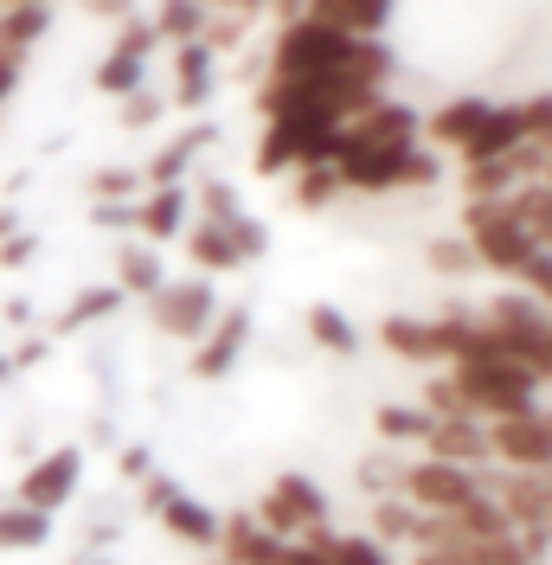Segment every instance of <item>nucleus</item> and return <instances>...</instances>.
<instances>
[{"label": "nucleus", "instance_id": "obj_1", "mask_svg": "<svg viewBox=\"0 0 552 565\" xmlns=\"http://www.w3.org/2000/svg\"><path fill=\"white\" fill-rule=\"evenodd\" d=\"M424 405L437 418H514V412H533L540 405V373L520 366L508 353H488V360H463V366H444L431 386H424Z\"/></svg>", "mask_w": 552, "mask_h": 565}, {"label": "nucleus", "instance_id": "obj_2", "mask_svg": "<svg viewBox=\"0 0 552 565\" xmlns=\"http://www.w3.org/2000/svg\"><path fill=\"white\" fill-rule=\"evenodd\" d=\"M270 71H283V77H367V84H380V77H392V52L380 39L341 33V26H321L309 13H296V20H283V33L270 45Z\"/></svg>", "mask_w": 552, "mask_h": 565}, {"label": "nucleus", "instance_id": "obj_3", "mask_svg": "<svg viewBox=\"0 0 552 565\" xmlns=\"http://www.w3.org/2000/svg\"><path fill=\"white\" fill-rule=\"evenodd\" d=\"M341 174V193H405V186H437L444 180V161L437 148H417L412 141H385V148H360V154H341L335 161Z\"/></svg>", "mask_w": 552, "mask_h": 565}, {"label": "nucleus", "instance_id": "obj_4", "mask_svg": "<svg viewBox=\"0 0 552 565\" xmlns=\"http://www.w3.org/2000/svg\"><path fill=\"white\" fill-rule=\"evenodd\" d=\"M463 238L476 245L482 270H501V277H520V270L546 250L514 218V206H508V200H469V212H463Z\"/></svg>", "mask_w": 552, "mask_h": 565}, {"label": "nucleus", "instance_id": "obj_5", "mask_svg": "<svg viewBox=\"0 0 552 565\" xmlns=\"http://www.w3.org/2000/svg\"><path fill=\"white\" fill-rule=\"evenodd\" d=\"M335 141H341V122H328V116H309V109H289V116H270V122H264V141H257V168H264V174L321 168V161H335Z\"/></svg>", "mask_w": 552, "mask_h": 565}, {"label": "nucleus", "instance_id": "obj_6", "mask_svg": "<svg viewBox=\"0 0 552 565\" xmlns=\"http://www.w3.org/2000/svg\"><path fill=\"white\" fill-rule=\"evenodd\" d=\"M141 508L161 521V533H168V540L193 546V553H219L225 514H212L193 489H180V482H168V476H148V482H141Z\"/></svg>", "mask_w": 552, "mask_h": 565}, {"label": "nucleus", "instance_id": "obj_7", "mask_svg": "<svg viewBox=\"0 0 552 565\" xmlns=\"http://www.w3.org/2000/svg\"><path fill=\"white\" fill-rule=\"evenodd\" d=\"M257 521L270 533H283L289 546H302L321 527H335L328 521V494H321L315 476H276L270 489H264V501H257Z\"/></svg>", "mask_w": 552, "mask_h": 565}, {"label": "nucleus", "instance_id": "obj_8", "mask_svg": "<svg viewBox=\"0 0 552 565\" xmlns=\"http://www.w3.org/2000/svg\"><path fill=\"white\" fill-rule=\"evenodd\" d=\"M488 469H527V476H552V412H514V418L488 424Z\"/></svg>", "mask_w": 552, "mask_h": 565}, {"label": "nucleus", "instance_id": "obj_9", "mask_svg": "<svg viewBox=\"0 0 552 565\" xmlns=\"http://www.w3.org/2000/svg\"><path fill=\"white\" fill-rule=\"evenodd\" d=\"M148 321H155V334H168V341H200L212 321H219V296H212L206 277H180V282H161L155 296H148Z\"/></svg>", "mask_w": 552, "mask_h": 565}, {"label": "nucleus", "instance_id": "obj_10", "mask_svg": "<svg viewBox=\"0 0 552 565\" xmlns=\"http://www.w3.org/2000/svg\"><path fill=\"white\" fill-rule=\"evenodd\" d=\"M77 489H84V450H77V444H52L45 457H33L26 469H20L13 501H26V508H39V514H59V508L77 501Z\"/></svg>", "mask_w": 552, "mask_h": 565}, {"label": "nucleus", "instance_id": "obj_11", "mask_svg": "<svg viewBox=\"0 0 552 565\" xmlns=\"http://www.w3.org/2000/svg\"><path fill=\"white\" fill-rule=\"evenodd\" d=\"M244 348H251V316H244V309H219V321L193 341L187 373H193V380H206V386H219V380H232V373H238Z\"/></svg>", "mask_w": 552, "mask_h": 565}, {"label": "nucleus", "instance_id": "obj_12", "mask_svg": "<svg viewBox=\"0 0 552 565\" xmlns=\"http://www.w3.org/2000/svg\"><path fill=\"white\" fill-rule=\"evenodd\" d=\"M412 136H417V116L405 104H373V109H360L353 122H341L335 161L341 154H360V148H385V141H412Z\"/></svg>", "mask_w": 552, "mask_h": 565}, {"label": "nucleus", "instance_id": "obj_13", "mask_svg": "<svg viewBox=\"0 0 552 565\" xmlns=\"http://www.w3.org/2000/svg\"><path fill=\"white\" fill-rule=\"evenodd\" d=\"M219 559L225 565H283L289 559V540L270 533L257 514H232L225 533H219Z\"/></svg>", "mask_w": 552, "mask_h": 565}, {"label": "nucleus", "instance_id": "obj_14", "mask_svg": "<svg viewBox=\"0 0 552 565\" xmlns=\"http://www.w3.org/2000/svg\"><path fill=\"white\" fill-rule=\"evenodd\" d=\"M520 141H527V116H520V104H488L482 129L463 141L456 154H463V168H476V161H508Z\"/></svg>", "mask_w": 552, "mask_h": 565}, {"label": "nucleus", "instance_id": "obj_15", "mask_svg": "<svg viewBox=\"0 0 552 565\" xmlns=\"http://www.w3.org/2000/svg\"><path fill=\"white\" fill-rule=\"evenodd\" d=\"M417 457L463 462V469H488V424H476V418H437Z\"/></svg>", "mask_w": 552, "mask_h": 565}, {"label": "nucleus", "instance_id": "obj_16", "mask_svg": "<svg viewBox=\"0 0 552 565\" xmlns=\"http://www.w3.org/2000/svg\"><path fill=\"white\" fill-rule=\"evenodd\" d=\"M180 238H187V257H193L200 277H225V270L244 264V250H238V238H232L225 218H200V225H187Z\"/></svg>", "mask_w": 552, "mask_h": 565}, {"label": "nucleus", "instance_id": "obj_17", "mask_svg": "<svg viewBox=\"0 0 552 565\" xmlns=\"http://www.w3.org/2000/svg\"><path fill=\"white\" fill-rule=\"evenodd\" d=\"M380 348L399 353V360H417V366H444V334H437V321L385 316L380 321Z\"/></svg>", "mask_w": 552, "mask_h": 565}, {"label": "nucleus", "instance_id": "obj_18", "mask_svg": "<svg viewBox=\"0 0 552 565\" xmlns=\"http://www.w3.org/2000/svg\"><path fill=\"white\" fill-rule=\"evenodd\" d=\"M187 212H193L187 186H148V200L136 206V232L148 238V245H161V238H180V232H187Z\"/></svg>", "mask_w": 552, "mask_h": 565}, {"label": "nucleus", "instance_id": "obj_19", "mask_svg": "<svg viewBox=\"0 0 552 565\" xmlns=\"http://www.w3.org/2000/svg\"><path fill=\"white\" fill-rule=\"evenodd\" d=\"M302 13H309V20H321V26H341V33L380 39L385 20H392V0H309Z\"/></svg>", "mask_w": 552, "mask_h": 565}, {"label": "nucleus", "instance_id": "obj_20", "mask_svg": "<svg viewBox=\"0 0 552 565\" xmlns=\"http://www.w3.org/2000/svg\"><path fill=\"white\" fill-rule=\"evenodd\" d=\"M482 116H488L482 97H456V104L431 109V122H417V136L431 141V148H463V141L482 129Z\"/></svg>", "mask_w": 552, "mask_h": 565}, {"label": "nucleus", "instance_id": "obj_21", "mask_svg": "<svg viewBox=\"0 0 552 565\" xmlns=\"http://www.w3.org/2000/svg\"><path fill=\"white\" fill-rule=\"evenodd\" d=\"M302 546H315L328 565H392V546H385L380 533H335V527H321L315 540H302Z\"/></svg>", "mask_w": 552, "mask_h": 565}, {"label": "nucleus", "instance_id": "obj_22", "mask_svg": "<svg viewBox=\"0 0 552 565\" xmlns=\"http://www.w3.org/2000/svg\"><path fill=\"white\" fill-rule=\"evenodd\" d=\"M45 540H52V514L26 501H0V553H39Z\"/></svg>", "mask_w": 552, "mask_h": 565}, {"label": "nucleus", "instance_id": "obj_23", "mask_svg": "<svg viewBox=\"0 0 552 565\" xmlns=\"http://www.w3.org/2000/svg\"><path fill=\"white\" fill-rule=\"evenodd\" d=\"M161 282H168V270H161L155 245H123L116 250V289H123V296H141V302H148Z\"/></svg>", "mask_w": 552, "mask_h": 565}, {"label": "nucleus", "instance_id": "obj_24", "mask_svg": "<svg viewBox=\"0 0 552 565\" xmlns=\"http://www.w3.org/2000/svg\"><path fill=\"white\" fill-rule=\"evenodd\" d=\"M45 26H52V13H45V0H13L7 13H0V52H26V45H39L45 39Z\"/></svg>", "mask_w": 552, "mask_h": 565}, {"label": "nucleus", "instance_id": "obj_25", "mask_svg": "<svg viewBox=\"0 0 552 565\" xmlns=\"http://www.w3.org/2000/svg\"><path fill=\"white\" fill-rule=\"evenodd\" d=\"M200 148H212V129H187L180 141H168V148H161V154L148 161V174H141V180H148V186H180Z\"/></svg>", "mask_w": 552, "mask_h": 565}, {"label": "nucleus", "instance_id": "obj_26", "mask_svg": "<svg viewBox=\"0 0 552 565\" xmlns=\"http://www.w3.org/2000/svg\"><path fill=\"white\" fill-rule=\"evenodd\" d=\"M431 424H437V412H431V405H380V418H373V430H380V437L392 444V450H399V444H412V450H424Z\"/></svg>", "mask_w": 552, "mask_h": 565}, {"label": "nucleus", "instance_id": "obj_27", "mask_svg": "<svg viewBox=\"0 0 552 565\" xmlns=\"http://www.w3.org/2000/svg\"><path fill=\"white\" fill-rule=\"evenodd\" d=\"M173 77H180V84H173V104L193 109V104H206V97H212V52L200 45V39H193V45H180Z\"/></svg>", "mask_w": 552, "mask_h": 565}, {"label": "nucleus", "instance_id": "obj_28", "mask_svg": "<svg viewBox=\"0 0 552 565\" xmlns=\"http://www.w3.org/2000/svg\"><path fill=\"white\" fill-rule=\"evenodd\" d=\"M302 328H309V341L321 353H360V328H353L335 302H315L309 316H302Z\"/></svg>", "mask_w": 552, "mask_h": 565}, {"label": "nucleus", "instance_id": "obj_29", "mask_svg": "<svg viewBox=\"0 0 552 565\" xmlns=\"http://www.w3.org/2000/svg\"><path fill=\"white\" fill-rule=\"evenodd\" d=\"M341 200V174H335V161H321V168H296L289 180V206L296 212H321Z\"/></svg>", "mask_w": 552, "mask_h": 565}, {"label": "nucleus", "instance_id": "obj_30", "mask_svg": "<svg viewBox=\"0 0 552 565\" xmlns=\"http://www.w3.org/2000/svg\"><path fill=\"white\" fill-rule=\"evenodd\" d=\"M155 33L173 39V45H193V39L206 33V0H161Z\"/></svg>", "mask_w": 552, "mask_h": 565}, {"label": "nucleus", "instance_id": "obj_31", "mask_svg": "<svg viewBox=\"0 0 552 565\" xmlns=\"http://www.w3.org/2000/svg\"><path fill=\"white\" fill-rule=\"evenodd\" d=\"M141 77H148V58H141V52H123V45H109V58L97 65V90L129 97V90H141Z\"/></svg>", "mask_w": 552, "mask_h": 565}, {"label": "nucleus", "instance_id": "obj_32", "mask_svg": "<svg viewBox=\"0 0 552 565\" xmlns=\"http://www.w3.org/2000/svg\"><path fill=\"white\" fill-rule=\"evenodd\" d=\"M116 302H123V289H116V282H109V289H84V296L71 302L65 316H59V334H77L84 321H104L109 309H116Z\"/></svg>", "mask_w": 552, "mask_h": 565}, {"label": "nucleus", "instance_id": "obj_33", "mask_svg": "<svg viewBox=\"0 0 552 565\" xmlns=\"http://www.w3.org/2000/svg\"><path fill=\"white\" fill-rule=\"evenodd\" d=\"M431 270L437 277H469V270H482V257L469 238H431Z\"/></svg>", "mask_w": 552, "mask_h": 565}, {"label": "nucleus", "instance_id": "obj_34", "mask_svg": "<svg viewBox=\"0 0 552 565\" xmlns=\"http://www.w3.org/2000/svg\"><path fill=\"white\" fill-rule=\"evenodd\" d=\"M238 193L225 180H200V218H238Z\"/></svg>", "mask_w": 552, "mask_h": 565}, {"label": "nucleus", "instance_id": "obj_35", "mask_svg": "<svg viewBox=\"0 0 552 565\" xmlns=\"http://www.w3.org/2000/svg\"><path fill=\"white\" fill-rule=\"evenodd\" d=\"M225 225H232V238H238L244 264H251V257H264V250H270V232H264V218H251V212H238V218H225Z\"/></svg>", "mask_w": 552, "mask_h": 565}, {"label": "nucleus", "instance_id": "obj_36", "mask_svg": "<svg viewBox=\"0 0 552 565\" xmlns=\"http://www.w3.org/2000/svg\"><path fill=\"white\" fill-rule=\"evenodd\" d=\"M520 116H527V141H533L540 154H552V97H533V104H520Z\"/></svg>", "mask_w": 552, "mask_h": 565}, {"label": "nucleus", "instance_id": "obj_37", "mask_svg": "<svg viewBox=\"0 0 552 565\" xmlns=\"http://www.w3.org/2000/svg\"><path fill=\"white\" fill-rule=\"evenodd\" d=\"M136 186H141V174H136V168H104V174L91 180V193H97L104 206H109V200H123V193H136Z\"/></svg>", "mask_w": 552, "mask_h": 565}, {"label": "nucleus", "instance_id": "obj_38", "mask_svg": "<svg viewBox=\"0 0 552 565\" xmlns=\"http://www.w3.org/2000/svg\"><path fill=\"white\" fill-rule=\"evenodd\" d=\"M161 116V97H148V90H129L123 97V129H148Z\"/></svg>", "mask_w": 552, "mask_h": 565}, {"label": "nucleus", "instance_id": "obj_39", "mask_svg": "<svg viewBox=\"0 0 552 565\" xmlns=\"http://www.w3.org/2000/svg\"><path fill=\"white\" fill-rule=\"evenodd\" d=\"M84 13H97V20H123L129 0H84Z\"/></svg>", "mask_w": 552, "mask_h": 565}, {"label": "nucleus", "instance_id": "obj_40", "mask_svg": "<svg viewBox=\"0 0 552 565\" xmlns=\"http://www.w3.org/2000/svg\"><path fill=\"white\" fill-rule=\"evenodd\" d=\"M206 7H225V13H251V7H264V0H206Z\"/></svg>", "mask_w": 552, "mask_h": 565}, {"label": "nucleus", "instance_id": "obj_41", "mask_svg": "<svg viewBox=\"0 0 552 565\" xmlns=\"http://www.w3.org/2000/svg\"><path fill=\"white\" fill-rule=\"evenodd\" d=\"M276 13H283V20H296V13H302V7H309V0H270Z\"/></svg>", "mask_w": 552, "mask_h": 565}, {"label": "nucleus", "instance_id": "obj_42", "mask_svg": "<svg viewBox=\"0 0 552 565\" xmlns=\"http://www.w3.org/2000/svg\"><path fill=\"white\" fill-rule=\"evenodd\" d=\"M7 232H13V212H0V238H7Z\"/></svg>", "mask_w": 552, "mask_h": 565}, {"label": "nucleus", "instance_id": "obj_43", "mask_svg": "<svg viewBox=\"0 0 552 565\" xmlns=\"http://www.w3.org/2000/svg\"><path fill=\"white\" fill-rule=\"evenodd\" d=\"M540 186H552V154H546V168H540Z\"/></svg>", "mask_w": 552, "mask_h": 565}, {"label": "nucleus", "instance_id": "obj_44", "mask_svg": "<svg viewBox=\"0 0 552 565\" xmlns=\"http://www.w3.org/2000/svg\"><path fill=\"white\" fill-rule=\"evenodd\" d=\"M77 565H109V559H97V553H84V559H77Z\"/></svg>", "mask_w": 552, "mask_h": 565}, {"label": "nucleus", "instance_id": "obj_45", "mask_svg": "<svg viewBox=\"0 0 552 565\" xmlns=\"http://www.w3.org/2000/svg\"><path fill=\"white\" fill-rule=\"evenodd\" d=\"M7 7H13V0H7Z\"/></svg>", "mask_w": 552, "mask_h": 565}]
</instances>
